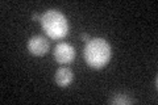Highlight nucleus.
Instances as JSON below:
<instances>
[{
    "label": "nucleus",
    "mask_w": 158,
    "mask_h": 105,
    "mask_svg": "<svg viewBox=\"0 0 158 105\" xmlns=\"http://www.w3.org/2000/svg\"><path fill=\"white\" fill-rule=\"evenodd\" d=\"M83 55L87 64L95 70H100L110 62L112 55L111 45L104 38H92L86 42Z\"/></svg>",
    "instance_id": "f257e3e1"
},
{
    "label": "nucleus",
    "mask_w": 158,
    "mask_h": 105,
    "mask_svg": "<svg viewBox=\"0 0 158 105\" xmlns=\"http://www.w3.org/2000/svg\"><path fill=\"white\" fill-rule=\"evenodd\" d=\"M41 25L45 33L53 39L65 38L70 29V25H69L65 14L57 9H48L41 16Z\"/></svg>",
    "instance_id": "f03ea898"
},
{
    "label": "nucleus",
    "mask_w": 158,
    "mask_h": 105,
    "mask_svg": "<svg viewBox=\"0 0 158 105\" xmlns=\"http://www.w3.org/2000/svg\"><path fill=\"white\" fill-rule=\"evenodd\" d=\"M54 58L56 61L61 64H69L74 61L75 58V49L70 43L61 42L58 43L54 49Z\"/></svg>",
    "instance_id": "7ed1b4c3"
},
{
    "label": "nucleus",
    "mask_w": 158,
    "mask_h": 105,
    "mask_svg": "<svg viewBox=\"0 0 158 105\" xmlns=\"http://www.w3.org/2000/svg\"><path fill=\"white\" fill-rule=\"evenodd\" d=\"M27 47H28V51L31 53L33 57H44L49 51L50 45H49V41L45 37L34 36L28 41Z\"/></svg>",
    "instance_id": "20e7f679"
},
{
    "label": "nucleus",
    "mask_w": 158,
    "mask_h": 105,
    "mask_svg": "<svg viewBox=\"0 0 158 105\" xmlns=\"http://www.w3.org/2000/svg\"><path fill=\"white\" fill-rule=\"evenodd\" d=\"M54 79H56V83L59 87L65 88V87H69L71 84L73 79H74V74L69 67L63 66V67H59L56 71V76H54Z\"/></svg>",
    "instance_id": "39448f33"
},
{
    "label": "nucleus",
    "mask_w": 158,
    "mask_h": 105,
    "mask_svg": "<svg viewBox=\"0 0 158 105\" xmlns=\"http://www.w3.org/2000/svg\"><path fill=\"white\" fill-rule=\"evenodd\" d=\"M110 104L113 105H129L136 103V100L133 99V96H131V93H127V92H116V93H112V96L108 100Z\"/></svg>",
    "instance_id": "423d86ee"
},
{
    "label": "nucleus",
    "mask_w": 158,
    "mask_h": 105,
    "mask_svg": "<svg viewBox=\"0 0 158 105\" xmlns=\"http://www.w3.org/2000/svg\"><path fill=\"white\" fill-rule=\"evenodd\" d=\"M81 38H82L83 42H88V41H90V36H88L87 33H82L81 34Z\"/></svg>",
    "instance_id": "0eeeda50"
},
{
    "label": "nucleus",
    "mask_w": 158,
    "mask_h": 105,
    "mask_svg": "<svg viewBox=\"0 0 158 105\" xmlns=\"http://www.w3.org/2000/svg\"><path fill=\"white\" fill-rule=\"evenodd\" d=\"M32 20L33 21H41V16H40L38 13H33L32 14Z\"/></svg>",
    "instance_id": "6e6552de"
},
{
    "label": "nucleus",
    "mask_w": 158,
    "mask_h": 105,
    "mask_svg": "<svg viewBox=\"0 0 158 105\" xmlns=\"http://www.w3.org/2000/svg\"><path fill=\"white\" fill-rule=\"evenodd\" d=\"M154 87L157 88V76H156V79H154Z\"/></svg>",
    "instance_id": "1a4fd4ad"
}]
</instances>
